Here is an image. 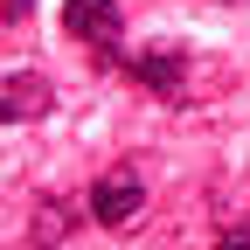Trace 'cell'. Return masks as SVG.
Here are the masks:
<instances>
[{"mask_svg":"<svg viewBox=\"0 0 250 250\" xmlns=\"http://www.w3.org/2000/svg\"><path fill=\"white\" fill-rule=\"evenodd\" d=\"M83 208H90V223H104V229H132L146 215V174L139 167H104L98 181H90Z\"/></svg>","mask_w":250,"mask_h":250,"instance_id":"6da1fadb","label":"cell"},{"mask_svg":"<svg viewBox=\"0 0 250 250\" xmlns=\"http://www.w3.org/2000/svg\"><path fill=\"white\" fill-rule=\"evenodd\" d=\"M104 62H118L132 83H146L153 98L181 104V83H188V49L181 42H160V49H104Z\"/></svg>","mask_w":250,"mask_h":250,"instance_id":"7a4b0ae2","label":"cell"},{"mask_svg":"<svg viewBox=\"0 0 250 250\" xmlns=\"http://www.w3.org/2000/svg\"><path fill=\"white\" fill-rule=\"evenodd\" d=\"M62 35L70 42H90V49H118V35H125V7L118 0H62Z\"/></svg>","mask_w":250,"mask_h":250,"instance_id":"3957f363","label":"cell"},{"mask_svg":"<svg viewBox=\"0 0 250 250\" xmlns=\"http://www.w3.org/2000/svg\"><path fill=\"white\" fill-rule=\"evenodd\" d=\"M56 111V83L42 70H7V83H0V125H35Z\"/></svg>","mask_w":250,"mask_h":250,"instance_id":"277c9868","label":"cell"},{"mask_svg":"<svg viewBox=\"0 0 250 250\" xmlns=\"http://www.w3.org/2000/svg\"><path fill=\"white\" fill-rule=\"evenodd\" d=\"M77 215H90V208H70V202H56V195H49V202L35 208V243H56L62 229H77Z\"/></svg>","mask_w":250,"mask_h":250,"instance_id":"5b68a950","label":"cell"},{"mask_svg":"<svg viewBox=\"0 0 250 250\" xmlns=\"http://www.w3.org/2000/svg\"><path fill=\"white\" fill-rule=\"evenodd\" d=\"M28 7H35V0H0V21L14 28V21H28Z\"/></svg>","mask_w":250,"mask_h":250,"instance_id":"8992f818","label":"cell"},{"mask_svg":"<svg viewBox=\"0 0 250 250\" xmlns=\"http://www.w3.org/2000/svg\"><path fill=\"white\" fill-rule=\"evenodd\" d=\"M208 250H250V223H243V229H229L223 243H208Z\"/></svg>","mask_w":250,"mask_h":250,"instance_id":"52a82bcc","label":"cell"}]
</instances>
